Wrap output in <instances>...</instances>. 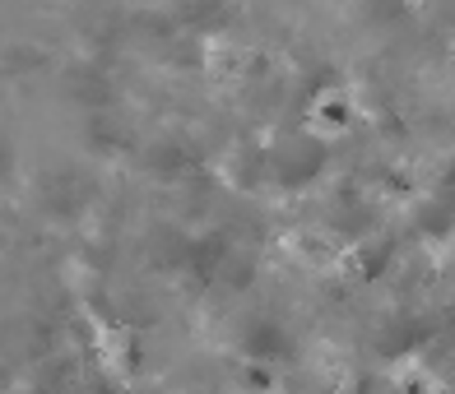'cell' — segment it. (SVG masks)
Masks as SVG:
<instances>
[{"mask_svg":"<svg viewBox=\"0 0 455 394\" xmlns=\"http://www.w3.org/2000/svg\"><path fill=\"white\" fill-rule=\"evenodd\" d=\"M246 381H251V390H270V376H265L260 366H251V371H246Z\"/></svg>","mask_w":455,"mask_h":394,"instance_id":"1","label":"cell"}]
</instances>
